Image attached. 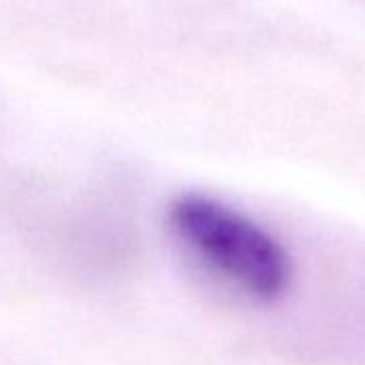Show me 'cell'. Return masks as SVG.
Segmentation results:
<instances>
[{
  "instance_id": "cell-1",
  "label": "cell",
  "mask_w": 365,
  "mask_h": 365,
  "mask_svg": "<svg viewBox=\"0 0 365 365\" xmlns=\"http://www.w3.org/2000/svg\"><path fill=\"white\" fill-rule=\"evenodd\" d=\"M172 228L209 267L262 301L279 299L292 279L284 247L258 224L205 196H182L170 209Z\"/></svg>"
}]
</instances>
